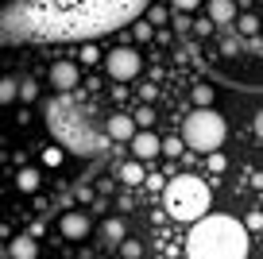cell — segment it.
<instances>
[{"mask_svg": "<svg viewBox=\"0 0 263 259\" xmlns=\"http://www.w3.org/2000/svg\"><path fill=\"white\" fill-rule=\"evenodd\" d=\"M248 248H252V236L236 217H224V213H205L201 220H194L186 240L190 259H248Z\"/></svg>", "mask_w": 263, "mask_h": 259, "instance_id": "obj_1", "label": "cell"}, {"mask_svg": "<svg viewBox=\"0 0 263 259\" xmlns=\"http://www.w3.org/2000/svg\"><path fill=\"white\" fill-rule=\"evenodd\" d=\"M163 205L174 220H201L209 209H213V190H209L205 178H197V174H178V178H166L163 186Z\"/></svg>", "mask_w": 263, "mask_h": 259, "instance_id": "obj_2", "label": "cell"}, {"mask_svg": "<svg viewBox=\"0 0 263 259\" xmlns=\"http://www.w3.org/2000/svg\"><path fill=\"white\" fill-rule=\"evenodd\" d=\"M224 136H229V124L217 108H194L182 120V147H190V151H201V155L221 151Z\"/></svg>", "mask_w": 263, "mask_h": 259, "instance_id": "obj_3", "label": "cell"}, {"mask_svg": "<svg viewBox=\"0 0 263 259\" xmlns=\"http://www.w3.org/2000/svg\"><path fill=\"white\" fill-rule=\"evenodd\" d=\"M140 66H143V58L136 54L132 47H116V50L105 54V70H108L112 81H132L136 73H140Z\"/></svg>", "mask_w": 263, "mask_h": 259, "instance_id": "obj_4", "label": "cell"}, {"mask_svg": "<svg viewBox=\"0 0 263 259\" xmlns=\"http://www.w3.org/2000/svg\"><path fill=\"white\" fill-rule=\"evenodd\" d=\"M58 232H62L66 240H85V236L93 232L89 213H85V209H70V213H62V220H58Z\"/></svg>", "mask_w": 263, "mask_h": 259, "instance_id": "obj_5", "label": "cell"}, {"mask_svg": "<svg viewBox=\"0 0 263 259\" xmlns=\"http://www.w3.org/2000/svg\"><path fill=\"white\" fill-rule=\"evenodd\" d=\"M78 78H82V66H78V62H70V58H58V62L50 66V85H54L58 93L78 89Z\"/></svg>", "mask_w": 263, "mask_h": 259, "instance_id": "obj_6", "label": "cell"}, {"mask_svg": "<svg viewBox=\"0 0 263 259\" xmlns=\"http://www.w3.org/2000/svg\"><path fill=\"white\" fill-rule=\"evenodd\" d=\"M128 143H132V155H136V162L159 159V136H155V132H136Z\"/></svg>", "mask_w": 263, "mask_h": 259, "instance_id": "obj_7", "label": "cell"}, {"mask_svg": "<svg viewBox=\"0 0 263 259\" xmlns=\"http://www.w3.org/2000/svg\"><path fill=\"white\" fill-rule=\"evenodd\" d=\"M105 132L116 139V143H128L132 136H136V124H132V116H124V113H116V116H108V124H105Z\"/></svg>", "mask_w": 263, "mask_h": 259, "instance_id": "obj_8", "label": "cell"}, {"mask_svg": "<svg viewBox=\"0 0 263 259\" xmlns=\"http://www.w3.org/2000/svg\"><path fill=\"white\" fill-rule=\"evenodd\" d=\"M8 259H39V244L31 240V236H12L8 240Z\"/></svg>", "mask_w": 263, "mask_h": 259, "instance_id": "obj_9", "label": "cell"}, {"mask_svg": "<svg viewBox=\"0 0 263 259\" xmlns=\"http://www.w3.org/2000/svg\"><path fill=\"white\" fill-rule=\"evenodd\" d=\"M236 20V0H209V24H232Z\"/></svg>", "mask_w": 263, "mask_h": 259, "instance_id": "obj_10", "label": "cell"}, {"mask_svg": "<svg viewBox=\"0 0 263 259\" xmlns=\"http://www.w3.org/2000/svg\"><path fill=\"white\" fill-rule=\"evenodd\" d=\"M124 236H128V228H124V220H120V217H108L105 225H101V240H105V248H116Z\"/></svg>", "mask_w": 263, "mask_h": 259, "instance_id": "obj_11", "label": "cell"}, {"mask_svg": "<svg viewBox=\"0 0 263 259\" xmlns=\"http://www.w3.org/2000/svg\"><path fill=\"white\" fill-rule=\"evenodd\" d=\"M120 182L124 186H143V162H136V159L124 162L120 166Z\"/></svg>", "mask_w": 263, "mask_h": 259, "instance_id": "obj_12", "label": "cell"}, {"mask_svg": "<svg viewBox=\"0 0 263 259\" xmlns=\"http://www.w3.org/2000/svg\"><path fill=\"white\" fill-rule=\"evenodd\" d=\"M16 190H20V194H35V190H39V170L24 166V170L16 174Z\"/></svg>", "mask_w": 263, "mask_h": 259, "instance_id": "obj_13", "label": "cell"}, {"mask_svg": "<svg viewBox=\"0 0 263 259\" xmlns=\"http://www.w3.org/2000/svg\"><path fill=\"white\" fill-rule=\"evenodd\" d=\"M16 101H24V105L39 101V81H35V78H24V81H16Z\"/></svg>", "mask_w": 263, "mask_h": 259, "instance_id": "obj_14", "label": "cell"}, {"mask_svg": "<svg viewBox=\"0 0 263 259\" xmlns=\"http://www.w3.org/2000/svg\"><path fill=\"white\" fill-rule=\"evenodd\" d=\"M213 97H217L213 85H194V105L197 108H213Z\"/></svg>", "mask_w": 263, "mask_h": 259, "instance_id": "obj_15", "label": "cell"}, {"mask_svg": "<svg viewBox=\"0 0 263 259\" xmlns=\"http://www.w3.org/2000/svg\"><path fill=\"white\" fill-rule=\"evenodd\" d=\"M132 124H136V132H147L151 124H155V108H151V105L136 108V116H132Z\"/></svg>", "mask_w": 263, "mask_h": 259, "instance_id": "obj_16", "label": "cell"}, {"mask_svg": "<svg viewBox=\"0 0 263 259\" xmlns=\"http://www.w3.org/2000/svg\"><path fill=\"white\" fill-rule=\"evenodd\" d=\"M116 248H120V255H124V259H140V255H143V244H140V240H128V236H124Z\"/></svg>", "mask_w": 263, "mask_h": 259, "instance_id": "obj_17", "label": "cell"}, {"mask_svg": "<svg viewBox=\"0 0 263 259\" xmlns=\"http://www.w3.org/2000/svg\"><path fill=\"white\" fill-rule=\"evenodd\" d=\"M0 105H16V78H0Z\"/></svg>", "mask_w": 263, "mask_h": 259, "instance_id": "obj_18", "label": "cell"}, {"mask_svg": "<svg viewBox=\"0 0 263 259\" xmlns=\"http://www.w3.org/2000/svg\"><path fill=\"white\" fill-rule=\"evenodd\" d=\"M182 151H186V147H182V139H178V136H171V139H159V155H171V159H178Z\"/></svg>", "mask_w": 263, "mask_h": 259, "instance_id": "obj_19", "label": "cell"}, {"mask_svg": "<svg viewBox=\"0 0 263 259\" xmlns=\"http://www.w3.org/2000/svg\"><path fill=\"white\" fill-rule=\"evenodd\" d=\"M62 159H66V151L58 143H50L47 151H43V162H47V166H62Z\"/></svg>", "mask_w": 263, "mask_h": 259, "instance_id": "obj_20", "label": "cell"}, {"mask_svg": "<svg viewBox=\"0 0 263 259\" xmlns=\"http://www.w3.org/2000/svg\"><path fill=\"white\" fill-rule=\"evenodd\" d=\"M205 159H209V170H213V174H221V170H224V166H229V159H224V155H221V151H209V155H205Z\"/></svg>", "mask_w": 263, "mask_h": 259, "instance_id": "obj_21", "label": "cell"}, {"mask_svg": "<svg viewBox=\"0 0 263 259\" xmlns=\"http://www.w3.org/2000/svg\"><path fill=\"white\" fill-rule=\"evenodd\" d=\"M174 4V12H182V16H190L194 8H201V0H171Z\"/></svg>", "mask_w": 263, "mask_h": 259, "instance_id": "obj_22", "label": "cell"}, {"mask_svg": "<svg viewBox=\"0 0 263 259\" xmlns=\"http://www.w3.org/2000/svg\"><path fill=\"white\" fill-rule=\"evenodd\" d=\"M259 228H263V217H259V213H248V220H244V232L252 236V232H259Z\"/></svg>", "mask_w": 263, "mask_h": 259, "instance_id": "obj_23", "label": "cell"}, {"mask_svg": "<svg viewBox=\"0 0 263 259\" xmlns=\"http://www.w3.org/2000/svg\"><path fill=\"white\" fill-rule=\"evenodd\" d=\"M240 31H244V35H255V31H259V20H255V16H240Z\"/></svg>", "mask_w": 263, "mask_h": 259, "instance_id": "obj_24", "label": "cell"}, {"mask_svg": "<svg viewBox=\"0 0 263 259\" xmlns=\"http://www.w3.org/2000/svg\"><path fill=\"white\" fill-rule=\"evenodd\" d=\"M82 58H85V66H93V62H101V50L93 47V43H85V50H82Z\"/></svg>", "mask_w": 263, "mask_h": 259, "instance_id": "obj_25", "label": "cell"}, {"mask_svg": "<svg viewBox=\"0 0 263 259\" xmlns=\"http://www.w3.org/2000/svg\"><path fill=\"white\" fill-rule=\"evenodd\" d=\"M132 35H136V39H151V24H147V20H143V24H136V27H132Z\"/></svg>", "mask_w": 263, "mask_h": 259, "instance_id": "obj_26", "label": "cell"}, {"mask_svg": "<svg viewBox=\"0 0 263 259\" xmlns=\"http://www.w3.org/2000/svg\"><path fill=\"white\" fill-rule=\"evenodd\" d=\"M194 31H197V35H209V31H213V24H209V20H197Z\"/></svg>", "mask_w": 263, "mask_h": 259, "instance_id": "obj_27", "label": "cell"}, {"mask_svg": "<svg viewBox=\"0 0 263 259\" xmlns=\"http://www.w3.org/2000/svg\"><path fill=\"white\" fill-rule=\"evenodd\" d=\"M0 259H8V244H0Z\"/></svg>", "mask_w": 263, "mask_h": 259, "instance_id": "obj_28", "label": "cell"}]
</instances>
